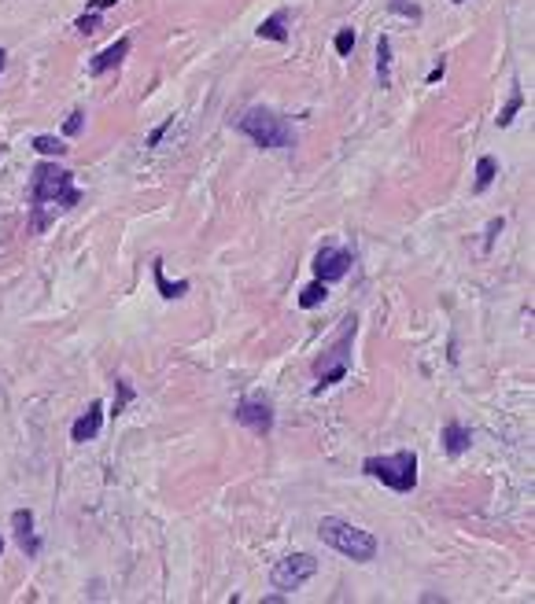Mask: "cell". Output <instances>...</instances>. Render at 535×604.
Wrapping results in <instances>:
<instances>
[{
    "mask_svg": "<svg viewBox=\"0 0 535 604\" xmlns=\"http://www.w3.org/2000/svg\"><path fill=\"white\" fill-rule=\"evenodd\" d=\"M351 339H355V317L347 321V328H344V335L336 339V347L332 350H325L317 361H314V373H317V387L314 391H321V387H329V383H340L347 376V347H351Z\"/></svg>",
    "mask_w": 535,
    "mask_h": 604,
    "instance_id": "obj_5",
    "label": "cell"
},
{
    "mask_svg": "<svg viewBox=\"0 0 535 604\" xmlns=\"http://www.w3.org/2000/svg\"><path fill=\"white\" fill-rule=\"evenodd\" d=\"M392 11L410 15V19H421V8H417V4H406V0H392Z\"/></svg>",
    "mask_w": 535,
    "mask_h": 604,
    "instance_id": "obj_24",
    "label": "cell"
},
{
    "mask_svg": "<svg viewBox=\"0 0 535 604\" xmlns=\"http://www.w3.org/2000/svg\"><path fill=\"white\" fill-rule=\"evenodd\" d=\"M126 52H130V37H118L111 48H103L100 56H93V63H89V74H103V71L118 67V63L126 59Z\"/></svg>",
    "mask_w": 535,
    "mask_h": 604,
    "instance_id": "obj_12",
    "label": "cell"
},
{
    "mask_svg": "<svg viewBox=\"0 0 535 604\" xmlns=\"http://www.w3.org/2000/svg\"><path fill=\"white\" fill-rule=\"evenodd\" d=\"M317 534H321L325 546H332L336 553H344L347 560H358V564H366V560L377 556V538L370 531L347 524V520H336V516H325V520L317 524Z\"/></svg>",
    "mask_w": 535,
    "mask_h": 604,
    "instance_id": "obj_2",
    "label": "cell"
},
{
    "mask_svg": "<svg viewBox=\"0 0 535 604\" xmlns=\"http://www.w3.org/2000/svg\"><path fill=\"white\" fill-rule=\"evenodd\" d=\"M74 30H81V33H96V30H100V15H96V11L81 15L78 23H74Z\"/></svg>",
    "mask_w": 535,
    "mask_h": 604,
    "instance_id": "obj_22",
    "label": "cell"
},
{
    "mask_svg": "<svg viewBox=\"0 0 535 604\" xmlns=\"http://www.w3.org/2000/svg\"><path fill=\"white\" fill-rule=\"evenodd\" d=\"M285 23H288V8H281V11H273L266 23L259 26V37H266V41H277V45H285L288 41V30H285Z\"/></svg>",
    "mask_w": 535,
    "mask_h": 604,
    "instance_id": "obj_13",
    "label": "cell"
},
{
    "mask_svg": "<svg viewBox=\"0 0 535 604\" xmlns=\"http://www.w3.org/2000/svg\"><path fill=\"white\" fill-rule=\"evenodd\" d=\"M0 549H4V538H0Z\"/></svg>",
    "mask_w": 535,
    "mask_h": 604,
    "instance_id": "obj_30",
    "label": "cell"
},
{
    "mask_svg": "<svg viewBox=\"0 0 535 604\" xmlns=\"http://www.w3.org/2000/svg\"><path fill=\"white\" fill-rule=\"evenodd\" d=\"M4 59H8V52H4V48H0V71H4Z\"/></svg>",
    "mask_w": 535,
    "mask_h": 604,
    "instance_id": "obj_29",
    "label": "cell"
},
{
    "mask_svg": "<svg viewBox=\"0 0 535 604\" xmlns=\"http://www.w3.org/2000/svg\"><path fill=\"white\" fill-rule=\"evenodd\" d=\"M166 129H170V122H163V125L156 129V133H152V137H148V147H156V144L163 140V133H166Z\"/></svg>",
    "mask_w": 535,
    "mask_h": 604,
    "instance_id": "obj_26",
    "label": "cell"
},
{
    "mask_svg": "<svg viewBox=\"0 0 535 604\" xmlns=\"http://www.w3.org/2000/svg\"><path fill=\"white\" fill-rule=\"evenodd\" d=\"M63 129H67V137H81V129H85V115H81V111H74Z\"/></svg>",
    "mask_w": 535,
    "mask_h": 604,
    "instance_id": "obj_23",
    "label": "cell"
},
{
    "mask_svg": "<svg viewBox=\"0 0 535 604\" xmlns=\"http://www.w3.org/2000/svg\"><path fill=\"white\" fill-rule=\"evenodd\" d=\"M152 276H156V288L163 298H181L188 291V280H178V284H170L166 273H163V262H152Z\"/></svg>",
    "mask_w": 535,
    "mask_h": 604,
    "instance_id": "obj_15",
    "label": "cell"
},
{
    "mask_svg": "<svg viewBox=\"0 0 535 604\" xmlns=\"http://www.w3.org/2000/svg\"><path fill=\"white\" fill-rule=\"evenodd\" d=\"M233 417H237V424L251 427L255 435H270V431H273V409L266 402H251L248 398V402L237 405V413H233Z\"/></svg>",
    "mask_w": 535,
    "mask_h": 604,
    "instance_id": "obj_8",
    "label": "cell"
},
{
    "mask_svg": "<svg viewBox=\"0 0 535 604\" xmlns=\"http://www.w3.org/2000/svg\"><path fill=\"white\" fill-rule=\"evenodd\" d=\"M11 527H15L19 549H23L26 556H37V553H41V542H37V534H34V512H30V509H15V512H11Z\"/></svg>",
    "mask_w": 535,
    "mask_h": 604,
    "instance_id": "obj_9",
    "label": "cell"
},
{
    "mask_svg": "<svg viewBox=\"0 0 535 604\" xmlns=\"http://www.w3.org/2000/svg\"><path fill=\"white\" fill-rule=\"evenodd\" d=\"M237 125H240V133L251 137L259 147H270V151L292 147V125L277 111H270V107H251V111H244V118Z\"/></svg>",
    "mask_w": 535,
    "mask_h": 604,
    "instance_id": "obj_4",
    "label": "cell"
},
{
    "mask_svg": "<svg viewBox=\"0 0 535 604\" xmlns=\"http://www.w3.org/2000/svg\"><path fill=\"white\" fill-rule=\"evenodd\" d=\"M34 151H41V155H49V159H63L71 147L63 144V140H56V137H45V133H41V137H34Z\"/></svg>",
    "mask_w": 535,
    "mask_h": 604,
    "instance_id": "obj_17",
    "label": "cell"
},
{
    "mask_svg": "<svg viewBox=\"0 0 535 604\" xmlns=\"http://www.w3.org/2000/svg\"><path fill=\"white\" fill-rule=\"evenodd\" d=\"M362 472L380 479L384 486H392L395 494H410L417 486V453L399 449V453H388V457H370L362 464Z\"/></svg>",
    "mask_w": 535,
    "mask_h": 604,
    "instance_id": "obj_3",
    "label": "cell"
},
{
    "mask_svg": "<svg viewBox=\"0 0 535 604\" xmlns=\"http://www.w3.org/2000/svg\"><path fill=\"white\" fill-rule=\"evenodd\" d=\"M115 387H118V398H115V405H111V417H122L126 405L133 402V383H130V380H115Z\"/></svg>",
    "mask_w": 535,
    "mask_h": 604,
    "instance_id": "obj_20",
    "label": "cell"
},
{
    "mask_svg": "<svg viewBox=\"0 0 535 604\" xmlns=\"http://www.w3.org/2000/svg\"><path fill=\"white\" fill-rule=\"evenodd\" d=\"M502 225H506L502 218H495V222H491V225H487V240H484V247H487V251H491V244H495V236L502 232Z\"/></svg>",
    "mask_w": 535,
    "mask_h": 604,
    "instance_id": "obj_25",
    "label": "cell"
},
{
    "mask_svg": "<svg viewBox=\"0 0 535 604\" xmlns=\"http://www.w3.org/2000/svg\"><path fill=\"white\" fill-rule=\"evenodd\" d=\"M351 48H355V30H340V33H336V52H340V56H351Z\"/></svg>",
    "mask_w": 535,
    "mask_h": 604,
    "instance_id": "obj_21",
    "label": "cell"
},
{
    "mask_svg": "<svg viewBox=\"0 0 535 604\" xmlns=\"http://www.w3.org/2000/svg\"><path fill=\"white\" fill-rule=\"evenodd\" d=\"M325 298H329L325 280H314V284H307L303 291H299V306H303V310H314V306H321Z\"/></svg>",
    "mask_w": 535,
    "mask_h": 604,
    "instance_id": "obj_16",
    "label": "cell"
},
{
    "mask_svg": "<svg viewBox=\"0 0 535 604\" xmlns=\"http://www.w3.org/2000/svg\"><path fill=\"white\" fill-rule=\"evenodd\" d=\"M377 81H380V89L392 85V41L388 37L377 41Z\"/></svg>",
    "mask_w": 535,
    "mask_h": 604,
    "instance_id": "obj_14",
    "label": "cell"
},
{
    "mask_svg": "<svg viewBox=\"0 0 535 604\" xmlns=\"http://www.w3.org/2000/svg\"><path fill=\"white\" fill-rule=\"evenodd\" d=\"M78 188H74V177L67 174L63 166H56V162H41V166H34V181H30V203L34 207H45V203H52V207H78Z\"/></svg>",
    "mask_w": 535,
    "mask_h": 604,
    "instance_id": "obj_1",
    "label": "cell"
},
{
    "mask_svg": "<svg viewBox=\"0 0 535 604\" xmlns=\"http://www.w3.org/2000/svg\"><path fill=\"white\" fill-rule=\"evenodd\" d=\"M100 424H103V405L100 402H89V409L74 420V427H71V439L74 442H89V439H96L100 435Z\"/></svg>",
    "mask_w": 535,
    "mask_h": 604,
    "instance_id": "obj_10",
    "label": "cell"
},
{
    "mask_svg": "<svg viewBox=\"0 0 535 604\" xmlns=\"http://www.w3.org/2000/svg\"><path fill=\"white\" fill-rule=\"evenodd\" d=\"M118 0H89V11H103V8H115Z\"/></svg>",
    "mask_w": 535,
    "mask_h": 604,
    "instance_id": "obj_27",
    "label": "cell"
},
{
    "mask_svg": "<svg viewBox=\"0 0 535 604\" xmlns=\"http://www.w3.org/2000/svg\"><path fill=\"white\" fill-rule=\"evenodd\" d=\"M355 262V254L347 247H321L317 258H314V273L317 280H325V284H332V280H344L347 269Z\"/></svg>",
    "mask_w": 535,
    "mask_h": 604,
    "instance_id": "obj_7",
    "label": "cell"
},
{
    "mask_svg": "<svg viewBox=\"0 0 535 604\" xmlns=\"http://www.w3.org/2000/svg\"><path fill=\"white\" fill-rule=\"evenodd\" d=\"M439 78H443V63H439V67H432V71H428V78H424V81H428V85H436Z\"/></svg>",
    "mask_w": 535,
    "mask_h": 604,
    "instance_id": "obj_28",
    "label": "cell"
},
{
    "mask_svg": "<svg viewBox=\"0 0 535 604\" xmlns=\"http://www.w3.org/2000/svg\"><path fill=\"white\" fill-rule=\"evenodd\" d=\"M314 571H317V560H314L310 553H292V556H285V560H277V564H273L270 582H273L277 590L292 593V590L303 586L307 578H314Z\"/></svg>",
    "mask_w": 535,
    "mask_h": 604,
    "instance_id": "obj_6",
    "label": "cell"
},
{
    "mask_svg": "<svg viewBox=\"0 0 535 604\" xmlns=\"http://www.w3.org/2000/svg\"><path fill=\"white\" fill-rule=\"evenodd\" d=\"M469 442H473V431H469L462 420H447L443 424V449L451 453V457H462V453L469 449Z\"/></svg>",
    "mask_w": 535,
    "mask_h": 604,
    "instance_id": "obj_11",
    "label": "cell"
},
{
    "mask_svg": "<svg viewBox=\"0 0 535 604\" xmlns=\"http://www.w3.org/2000/svg\"><path fill=\"white\" fill-rule=\"evenodd\" d=\"M454 4H462V0H454Z\"/></svg>",
    "mask_w": 535,
    "mask_h": 604,
    "instance_id": "obj_31",
    "label": "cell"
},
{
    "mask_svg": "<svg viewBox=\"0 0 535 604\" xmlns=\"http://www.w3.org/2000/svg\"><path fill=\"white\" fill-rule=\"evenodd\" d=\"M521 107H524V93H521V85H513V89H509V100H506V107L499 111V125L506 129V125L513 122V115L521 111Z\"/></svg>",
    "mask_w": 535,
    "mask_h": 604,
    "instance_id": "obj_18",
    "label": "cell"
},
{
    "mask_svg": "<svg viewBox=\"0 0 535 604\" xmlns=\"http://www.w3.org/2000/svg\"><path fill=\"white\" fill-rule=\"evenodd\" d=\"M495 174H499V162L491 159V155H484V159L477 162V192H487L491 181H495Z\"/></svg>",
    "mask_w": 535,
    "mask_h": 604,
    "instance_id": "obj_19",
    "label": "cell"
}]
</instances>
